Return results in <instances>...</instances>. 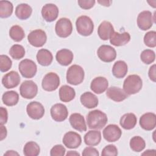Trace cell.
I'll list each match as a JSON object with an SVG mask.
<instances>
[{
  "mask_svg": "<svg viewBox=\"0 0 156 156\" xmlns=\"http://www.w3.org/2000/svg\"><path fill=\"white\" fill-rule=\"evenodd\" d=\"M60 85L59 76L55 73H47L41 82L42 88L47 91H53L57 89Z\"/></svg>",
  "mask_w": 156,
  "mask_h": 156,
  "instance_id": "obj_7",
  "label": "cell"
},
{
  "mask_svg": "<svg viewBox=\"0 0 156 156\" xmlns=\"http://www.w3.org/2000/svg\"><path fill=\"white\" fill-rule=\"evenodd\" d=\"M25 52L24 47L20 44H14L9 50L10 56L15 60H20L23 58L25 55Z\"/></svg>",
  "mask_w": 156,
  "mask_h": 156,
  "instance_id": "obj_37",
  "label": "cell"
},
{
  "mask_svg": "<svg viewBox=\"0 0 156 156\" xmlns=\"http://www.w3.org/2000/svg\"><path fill=\"white\" fill-rule=\"evenodd\" d=\"M106 95L115 102H121L128 98V95L123 90L115 86L110 87L107 89Z\"/></svg>",
  "mask_w": 156,
  "mask_h": 156,
  "instance_id": "obj_20",
  "label": "cell"
},
{
  "mask_svg": "<svg viewBox=\"0 0 156 156\" xmlns=\"http://www.w3.org/2000/svg\"><path fill=\"white\" fill-rule=\"evenodd\" d=\"M84 76L83 69L79 65H73L67 70L66 81L71 85H77L83 82Z\"/></svg>",
  "mask_w": 156,
  "mask_h": 156,
  "instance_id": "obj_4",
  "label": "cell"
},
{
  "mask_svg": "<svg viewBox=\"0 0 156 156\" xmlns=\"http://www.w3.org/2000/svg\"><path fill=\"white\" fill-rule=\"evenodd\" d=\"M69 121L71 126L79 132L87 130V126L84 117L80 113H74L71 115Z\"/></svg>",
  "mask_w": 156,
  "mask_h": 156,
  "instance_id": "obj_21",
  "label": "cell"
},
{
  "mask_svg": "<svg viewBox=\"0 0 156 156\" xmlns=\"http://www.w3.org/2000/svg\"><path fill=\"white\" fill-rule=\"evenodd\" d=\"M58 9L54 4H46L41 9V15L43 19L47 22L55 21L58 15Z\"/></svg>",
  "mask_w": 156,
  "mask_h": 156,
  "instance_id": "obj_16",
  "label": "cell"
},
{
  "mask_svg": "<svg viewBox=\"0 0 156 156\" xmlns=\"http://www.w3.org/2000/svg\"><path fill=\"white\" fill-rule=\"evenodd\" d=\"M8 119V113L5 108L1 107L0 108V123L1 125L6 124Z\"/></svg>",
  "mask_w": 156,
  "mask_h": 156,
  "instance_id": "obj_45",
  "label": "cell"
},
{
  "mask_svg": "<svg viewBox=\"0 0 156 156\" xmlns=\"http://www.w3.org/2000/svg\"><path fill=\"white\" fill-rule=\"evenodd\" d=\"M62 142L66 147L69 149H76L81 144L82 138L77 133L69 131L65 134Z\"/></svg>",
  "mask_w": 156,
  "mask_h": 156,
  "instance_id": "obj_15",
  "label": "cell"
},
{
  "mask_svg": "<svg viewBox=\"0 0 156 156\" xmlns=\"http://www.w3.org/2000/svg\"><path fill=\"white\" fill-rule=\"evenodd\" d=\"M36 58L38 63L44 66H47L51 65L53 60L52 53L46 49H40L37 54Z\"/></svg>",
  "mask_w": 156,
  "mask_h": 156,
  "instance_id": "obj_27",
  "label": "cell"
},
{
  "mask_svg": "<svg viewBox=\"0 0 156 156\" xmlns=\"http://www.w3.org/2000/svg\"><path fill=\"white\" fill-rule=\"evenodd\" d=\"M146 146L145 141L140 136H135L130 140V147L134 152H141Z\"/></svg>",
  "mask_w": 156,
  "mask_h": 156,
  "instance_id": "obj_34",
  "label": "cell"
},
{
  "mask_svg": "<svg viewBox=\"0 0 156 156\" xmlns=\"http://www.w3.org/2000/svg\"><path fill=\"white\" fill-rule=\"evenodd\" d=\"M12 65L11 59L6 55H1L0 56V70L1 72L9 71Z\"/></svg>",
  "mask_w": 156,
  "mask_h": 156,
  "instance_id": "obj_40",
  "label": "cell"
},
{
  "mask_svg": "<svg viewBox=\"0 0 156 156\" xmlns=\"http://www.w3.org/2000/svg\"><path fill=\"white\" fill-rule=\"evenodd\" d=\"M98 2L101 4L102 5H104L105 7H109L111 5L112 1H98Z\"/></svg>",
  "mask_w": 156,
  "mask_h": 156,
  "instance_id": "obj_48",
  "label": "cell"
},
{
  "mask_svg": "<svg viewBox=\"0 0 156 156\" xmlns=\"http://www.w3.org/2000/svg\"><path fill=\"white\" fill-rule=\"evenodd\" d=\"M108 118L107 115L99 110L90 111L87 116V123L89 129L99 130L107 124Z\"/></svg>",
  "mask_w": 156,
  "mask_h": 156,
  "instance_id": "obj_1",
  "label": "cell"
},
{
  "mask_svg": "<svg viewBox=\"0 0 156 156\" xmlns=\"http://www.w3.org/2000/svg\"><path fill=\"white\" fill-rule=\"evenodd\" d=\"M101 140V133L99 130H90L84 136L85 143L90 146L99 144Z\"/></svg>",
  "mask_w": 156,
  "mask_h": 156,
  "instance_id": "obj_29",
  "label": "cell"
},
{
  "mask_svg": "<svg viewBox=\"0 0 156 156\" xmlns=\"http://www.w3.org/2000/svg\"><path fill=\"white\" fill-rule=\"evenodd\" d=\"M137 118L135 114L132 113H126L122 115L119 121L121 126L126 130H130L136 126Z\"/></svg>",
  "mask_w": 156,
  "mask_h": 156,
  "instance_id": "obj_26",
  "label": "cell"
},
{
  "mask_svg": "<svg viewBox=\"0 0 156 156\" xmlns=\"http://www.w3.org/2000/svg\"><path fill=\"white\" fill-rule=\"evenodd\" d=\"M155 65L154 64L152 66H151L149 69V73H148V75L149 77L150 78V79L153 81L154 82H155Z\"/></svg>",
  "mask_w": 156,
  "mask_h": 156,
  "instance_id": "obj_46",
  "label": "cell"
},
{
  "mask_svg": "<svg viewBox=\"0 0 156 156\" xmlns=\"http://www.w3.org/2000/svg\"><path fill=\"white\" fill-rule=\"evenodd\" d=\"M2 100L7 106H14L19 101V94L15 91H8L2 94Z\"/></svg>",
  "mask_w": 156,
  "mask_h": 156,
  "instance_id": "obj_32",
  "label": "cell"
},
{
  "mask_svg": "<svg viewBox=\"0 0 156 156\" xmlns=\"http://www.w3.org/2000/svg\"><path fill=\"white\" fill-rule=\"evenodd\" d=\"M65 148L61 144L55 145L50 151L51 156H63L65 154Z\"/></svg>",
  "mask_w": 156,
  "mask_h": 156,
  "instance_id": "obj_42",
  "label": "cell"
},
{
  "mask_svg": "<svg viewBox=\"0 0 156 156\" xmlns=\"http://www.w3.org/2000/svg\"><path fill=\"white\" fill-rule=\"evenodd\" d=\"M20 80L21 79L19 74L16 71H11L2 77V83L5 88L10 89L17 87Z\"/></svg>",
  "mask_w": 156,
  "mask_h": 156,
  "instance_id": "obj_17",
  "label": "cell"
},
{
  "mask_svg": "<svg viewBox=\"0 0 156 156\" xmlns=\"http://www.w3.org/2000/svg\"><path fill=\"white\" fill-rule=\"evenodd\" d=\"M4 155H19V154L14 151H7Z\"/></svg>",
  "mask_w": 156,
  "mask_h": 156,
  "instance_id": "obj_50",
  "label": "cell"
},
{
  "mask_svg": "<svg viewBox=\"0 0 156 156\" xmlns=\"http://www.w3.org/2000/svg\"><path fill=\"white\" fill-rule=\"evenodd\" d=\"M13 6L12 2L8 1H0V17L2 18H8L13 13Z\"/></svg>",
  "mask_w": 156,
  "mask_h": 156,
  "instance_id": "obj_36",
  "label": "cell"
},
{
  "mask_svg": "<svg viewBox=\"0 0 156 156\" xmlns=\"http://www.w3.org/2000/svg\"><path fill=\"white\" fill-rule=\"evenodd\" d=\"M32 12L31 7L27 4L23 3L18 5L15 9V15L18 18L24 20L29 18Z\"/></svg>",
  "mask_w": 156,
  "mask_h": 156,
  "instance_id": "obj_31",
  "label": "cell"
},
{
  "mask_svg": "<svg viewBox=\"0 0 156 156\" xmlns=\"http://www.w3.org/2000/svg\"><path fill=\"white\" fill-rule=\"evenodd\" d=\"M76 26L77 32L82 36L90 35L94 30L93 21L86 15H82L77 18L76 21Z\"/></svg>",
  "mask_w": 156,
  "mask_h": 156,
  "instance_id": "obj_3",
  "label": "cell"
},
{
  "mask_svg": "<svg viewBox=\"0 0 156 156\" xmlns=\"http://www.w3.org/2000/svg\"><path fill=\"white\" fill-rule=\"evenodd\" d=\"M102 156H116L118 155V149L115 145L108 144L102 151Z\"/></svg>",
  "mask_w": 156,
  "mask_h": 156,
  "instance_id": "obj_41",
  "label": "cell"
},
{
  "mask_svg": "<svg viewBox=\"0 0 156 156\" xmlns=\"http://www.w3.org/2000/svg\"><path fill=\"white\" fill-rule=\"evenodd\" d=\"M73 53L68 49H62L57 52L55 58L57 62L62 66H68L73 60Z\"/></svg>",
  "mask_w": 156,
  "mask_h": 156,
  "instance_id": "obj_24",
  "label": "cell"
},
{
  "mask_svg": "<svg viewBox=\"0 0 156 156\" xmlns=\"http://www.w3.org/2000/svg\"><path fill=\"white\" fill-rule=\"evenodd\" d=\"M10 37L15 41H21L25 37V34L23 29L18 26L15 25L12 26L9 30Z\"/></svg>",
  "mask_w": 156,
  "mask_h": 156,
  "instance_id": "obj_35",
  "label": "cell"
},
{
  "mask_svg": "<svg viewBox=\"0 0 156 156\" xmlns=\"http://www.w3.org/2000/svg\"><path fill=\"white\" fill-rule=\"evenodd\" d=\"M75 96V90L70 86L65 85L59 89V98L60 101L63 102H70L74 99Z\"/></svg>",
  "mask_w": 156,
  "mask_h": 156,
  "instance_id": "obj_28",
  "label": "cell"
},
{
  "mask_svg": "<svg viewBox=\"0 0 156 156\" xmlns=\"http://www.w3.org/2000/svg\"><path fill=\"white\" fill-rule=\"evenodd\" d=\"M122 131L116 124H109L103 130V136L108 142L118 141L121 136Z\"/></svg>",
  "mask_w": 156,
  "mask_h": 156,
  "instance_id": "obj_12",
  "label": "cell"
},
{
  "mask_svg": "<svg viewBox=\"0 0 156 156\" xmlns=\"http://www.w3.org/2000/svg\"><path fill=\"white\" fill-rule=\"evenodd\" d=\"M140 125L145 130H152L156 126V115L154 113L148 112L143 114L140 118Z\"/></svg>",
  "mask_w": 156,
  "mask_h": 156,
  "instance_id": "obj_18",
  "label": "cell"
},
{
  "mask_svg": "<svg viewBox=\"0 0 156 156\" xmlns=\"http://www.w3.org/2000/svg\"><path fill=\"white\" fill-rule=\"evenodd\" d=\"M50 112L52 118L57 122L65 121L68 115L66 107L61 103H57L52 105Z\"/></svg>",
  "mask_w": 156,
  "mask_h": 156,
  "instance_id": "obj_14",
  "label": "cell"
},
{
  "mask_svg": "<svg viewBox=\"0 0 156 156\" xmlns=\"http://www.w3.org/2000/svg\"><path fill=\"white\" fill-rule=\"evenodd\" d=\"M154 20L152 13L150 11L144 10L138 15L137 25L140 29L147 30L152 26Z\"/></svg>",
  "mask_w": 156,
  "mask_h": 156,
  "instance_id": "obj_13",
  "label": "cell"
},
{
  "mask_svg": "<svg viewBox=\"0 0 156 156\" xmlns=\"http://www.w3.org/2000/svg\"><path fill=\"white\" fill-rule=\"evenodd\" d=\"M108 82L104 77H96L91 82L90 88L96 94H101L107 90Z\"/></svg>",
  "mask_w": 156,
  "mask_h": 156,
  "instance_id": "obj_19",
  "label": "cell"
},
{
  "mask_svg": "<svg viewBox=\"0 0 156 156\" xmlns=\"http://www.w3.org/2000/svg\"><path fill=\"white\" fill-rule=\"evenodd\" d=\"M81 104L87 108H93L98 105V99L93 93L87 91L83 93L80 98Z\"/></svg>",
  "mask_w": 156,
  "mask_h": 156,
  "instance_id": "obj_25",
  "label": "cell"
},
{
  "mask_svg": "<svg viewBox=\"0 0 156 156\" xmlns=\"http://www.w3.org/2000/svg\"><path fill=\"white\" fill-rule=\"evenodd\" d=\"M20 92L23 98L30 99L37 95L38 87L32 80H25L20 85Z\"/></svg>",
  "mask_w": 156,
  "mask_h": 156,
  "instance_id": "obj_8",
  "label": "cell"
},
{
  "mask_svg": "<svg viewBox=\"0 0 156 156\" xmlns=\"http://www.w3.org/2000/svg\"><path fill=\"white\" fill-rule=\"evenodd\" d=\"M40 152L39 145L34 141H29L23 147V154L26 156H37Z\"/></svg>",
  "mask_w": 156,
  "mask_h": 156,
  "instance_id": "obj_33",
  "label": "cell"
},
{
  "mask_svg": "<svg viewBox=\"0 0 156 156\" xmlns=\"http://www.w3.org/2000/svg\"><path fill=\"white\" fill-rule=\"evenodd\" d=\"M26 112L28 116L33 119H40L44 115V108L39 102L32 101L27 104Z\"/></svg>",
  "mask_w": 156,
  "mask_h": 156,
  "instance_id": "obj_11",
  "label": "cell"
},
{
  "mask_svg": "<svg viewBox=\"0 0 156 156\" xmlns=\"http://www.w3.org/2000/svg\"><path fill=\"white\" fill-rule=\"evenodd\" d=\"M67 156L68 155H73V156H76V155H78L79 156L80 155V154L77 152L76 151H70L69 152H67V154H66Z\"/></svg>",
  "mask_w": 156,
  "mask_h": 156,
  "instance_id": "obj_51",
  "label": "cell"
},
{
  "mask_svg": "<svg viewBox=\"0 0 156 156\" xmlns=\"http://www.w3.org/2000/svg\"><path fill=\"white\" fill-rule=\"evenodd\" d=\"M0 130H1V140H3L4 138H5L7 136V129L4 125H1L0 126Z\"/></svg>",
  "mask_w": 156,
  "mask_h": 156,
  "instance_id": "obj_47",
  "label": "cell"
},
{
  "mask_svg": "<svg viewBox=\"0 0 156 156\" xmlns=\"http://www.w3.org/2000/svg\"><path fill=\"white\" fill-rule=\"evenodd\" d=\"M144 44L149 48H155L156 46V32L151 30L147 32L144 37Z\"/></svg>",
  "mask_w": 156,
  "mask_h": 156,
  "instance_id": "obj_39",
  "label": "cell"
},
{
  "mask_svg": "<svg viewBox=\"0 0 156 156\" xmlns=\"http://www.w3.org/2000/svg\"><path fill=\"white\" fill-rule=\"evenodd\" d=\"M20 73L24 78H32L37 73V66L35 63L30 59H24L18 65Z\"/></svg>",
  "mask_w": 156,
  "mask_h": 156,
  "instance_id": "obj_6",
  "label": "cell"
},
{
  "mask_svg": "<svg viewBox=\"0 0 156 156\" xmlns=\"http://www.w3.org/2000/svg\"><path fill=\"white\" fill-rule=\"evenodd\" d=\"M95 2L96 1L94 0H79L77 1L79 5L85 10L92 8L94 5Z\"/></svg>",
  "mask_w": 156,
  "mask_h": 156,
  "instance_id": "obj_43",
  "label": "cell"
},
{
  "mask_svg": "<svg viewBox=\"0 0 156 156\" xmlns=\"http://www.w3.org/2000/svg\"><path fill=\"white\" fill-rule=\"evenodd\" d=\"M143 81L141 78L136 74L128 76L123 83V90L127 95L138 93L142 88Z\"/></svg>",
  "mask_w": 156,
  "mask_h": 156,
  "instance_id": "obj_2",
  "label": "cell"
},
{
  "mask_svg": "<svg viewBox=\"0 0 156 156\" xmlns=\"http://www.w3.org/2000/svg\"><path fill=\"white\" fill-rule=\"evenodd\" d=\"M128 71L127 63L122 60L116 62L112 68V73L113 76L118 79L123 78L126 75Z\"/></svg>",
  "mask_w": 156,
  "mask_h": 156,
  "instance_id": "obj_30",
  "label": "cell"
},
{
  "mask_svg": "<svg viewBox=\"0 0 156 156\" xmlns=\"http://www.w3.org/2000/svg\"><path fill=\"white\" fill-rule=\"evenodd\" d=\"M29 43L33 46L39 48L43 46L46 42V32L41 29H35L31 31L27 36Z\"/></svg>",
  "mask_w": 156,
  "mask_h": 156,
  "instance_id": "obj_9",
  "label": "cell"
},
{
  "mask_svg": "<svg viewBox=\"0 0 156 156\" xmlns=\"http://www.w3.org/2000/svg\"><path fill=\"white\" fill-rule=\"evenodd\" d=\"M82 155L83 156H98L99 155L98 151L93 147H87L82 151Z\"/></svg>",
  "mask_w": 156,
  "mask_h": 156,
  "instance_id": "obj_44",
  "label": "cell"
},
{
  "mask_svg": "<svg viewBox=\"0 0 156 156\" xmlns=\"http://www.w3.org/2000/svg\"><path fill=\"white\" fill-rule=\"evenodd\" d=\"M140 58L144 63L149 65L154 62L155 54L151 49H145L141 53Z\"/></svg>",
  "mask_w": 156,
  "mask_h": 156,
  "instance_id": "obj_38",
  "label": "cell"
},
{
  "mask_svg": "<svg viewBox=\"0 0 156 156\" xmlns=\"http://www.w3.org/2000/svg\"><path fill=\"white\" fill-rule=\"evenodd\" d=\"M130 40V35L127 32H124L121 34L114 32L110 38V43L115 46H124L128 43Z\"/></svg>",
  "mask_w": 156,
  "mask_h": 156,
  "instance_id": "obj_22",
  "label": "cell"
},
{
  "mask_svg": "<svg viewBox=\"0 0 156 156\" xmlns=\"http://www.w3.org/2000/svg\"><path fill=\"white\" fill-rule=\"evenodd\" d=\"M143 155H155V149H148V150H146L144 152H143L142 154Z\"/></svg>",
  "mask_w": 156,
  "mask_h": 156,
  "instance_id": "obj_49",
  "label": "cell"
},
{
  "mask_svg": "<svg viewBox=\"0 0 156 156\" xmlns=\"http://www.w3.org/2000/svg\"><path fill=\"white\" fill-rule=\"evenodd\" d=\"M97 55L99 58L104 62H111L115 60L116 52L115 48L110 45H102L97 51Z\"/></svg>",
  "mask_w": 156,
  "mask_h": 156,
  "instance_id": "obj_10",
  "label": "cell"
},
{
  "mask_svg": "<svg viewBox=\"0 0 156 156\" xmlns=\"http://www.w3.org/2000/svg\"><path fill=\"white\" fill-rule=\"evenodd\" d=\"M114 28L112 23L107 21H102L98 27V34L102 40L110 39L112 34L114 32Z\"/></svg>",
  "mask_w": 156,
  "mask_h": 156,
  "instance_id": "obj_23",
  "label": "cell"
},
{
  "mask_svg": "<svg viewBox=\"0 0 156 156\" xmlns=\"http://www.w3.org/2000/svg\"><path fill=\"white\" fill-rule=\"evenodd\" d=\"M56 34L61 38H66L69 36L73 31L72 23L67 18H61L56 23L55 26Z\"/></svg>",
  "mask_w": 156,
  "mask_h": 156,
  "instance_id": "obj_5",
  "label": "cell"
}]
</instances>
